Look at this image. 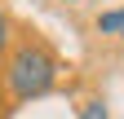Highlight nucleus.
<instances>
[{"instance_id":"nucleus-1","label":"nucleus","mask_w":124,"mask_h":119,"mask_svg":"<svg viewBox=\"0 0 124 119\" xmlns=\"http://www.w3.org/2000/svg\"><path fill=\"white\" fill-rule=\"evenodd\" d=\"M5 84L18 101L31 97H44L49 88L58 84V57L44 49L40 40H22L18 49L9 53V66H5Z\"/></svg>"},{"instance_id":"nucleus-2","label":"nucleus","mask_w":124,"mask_h":119,"mask_svg":"<svg viewBox=\"0 0 124 119\" xmlns=\"http://www.w3.org/2000/svg\"><path fill=\"white\" fill-rule=\"evenodd\" d=\"M98 31H102V35H124V9L102 13V18H98Z\"/></svg>"},{"instance_id":"nucleus-3","label":"nucleus","mask_w":124,"mask_h":119,"mask_svg":"<svg viewBox=\"0 0 124 119\" xmlns=\"http://www.w3.org/2000/svg\"><path fill=\"white\" fill-rule=\"evenodd\" d=\"M80 119H106V101H89L80 110Z\"/></svg>"},{"instance_id":"nucleus-4","label":"nucleus","mask_w":124,"mask_h":119,"mask_svg":"<svg viewBox=\"0 0 124 119\" xmlns=\"http://www.w3.org/2000/svg\"><path fill=\"white\" fill-rule=\"evenodd\" d=\"M5 49H9V13L0 9V53H5Z\"/></svg>"}]
</instances>
